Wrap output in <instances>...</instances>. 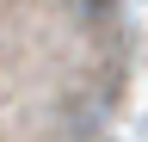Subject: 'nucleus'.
Instances as JSON below:
<instances>
[{
  "mask_svg": "<svg viewBox=\"0 0 148 142\" xmlns=\"http://www.w3.org/2000/svg\"><path fill=\"white\" fill-rule=\"evenodd\" d=\"M80 6H86V12H105V6H111V0H80Z\"/></svg>",
  "mask_w": 148,
  "mask_h": 142,
  "instance_id": "f257e3e1",
  "label": "nucleus"
}]
</instances>
